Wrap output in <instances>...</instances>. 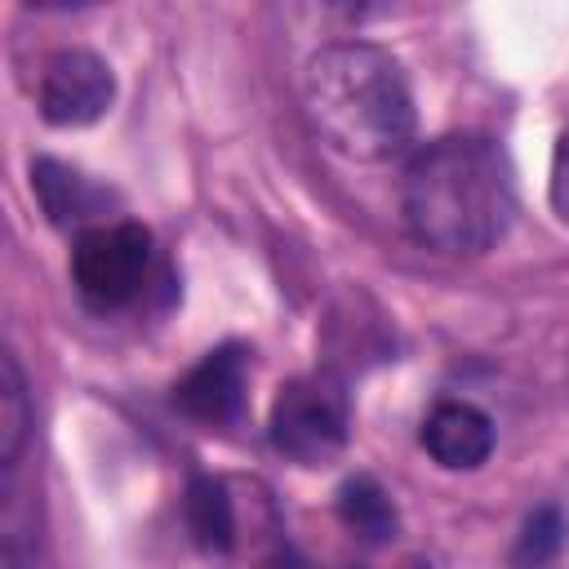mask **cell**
<instances>
[{
    "label": "cell",
    "mask_w": 569,
    "mask_h": 569,
    "mask_svg": "<svg viewBox=\"0 0 569 569\" xmlns=\"http://www.w3.org/2000/svg\"><path fill=\"white\" fill-rule=\"evenodd\" d=\"M400 213L418 244L449 258H476L493 249L516 218L511 164L489 138H436L405 169Z\"/></svg>",
    "instance_id": "1"
},
{
    "label": "cell",
    "mask_w": 569,
    "mask_h": 569,
    "mask_svg": "<svg viewBox=\"0 0 569 569\" xmlns=\"http://www.w3.org/2000/svg\"><path fill=\"white\" fill-rule=\"evenodd\" d=\"M302 107L329 151L378 164L413 142V93L405 67L369 40H333L307 58Z\"/></svg>",
    "instance_id": "2"
},
{
    "label": "cell",
    "mask_w": 569,
    "mask_h": 569,
    "mask_svg": "<svg viewBox=\"0 0 569 569\" xmlns=\"http://www.w3.org/2000/svg\"><path fill=\"white\" fill-rule=\"evenodd\" d=\"M351 436V400L342 378L302 373L271 405V445L298 467H329Z\"/></svg>",
    "instance_id": "3"
},
{
    "label": "cell",
    "mask_w": 569,
    "mask_h": 569,
    "mask_svg": "<svg viewBox=\"0 0 569 569\" xmlns=\"http://www.w3.org/2000/svg\"><path fill=\"white\" fill-rule=\"evenodd\" d=\"M151 276V236L142 222L116 218L89 227L71 244V280L80 298L98 311H116L142 298Z\"/></svg>",
    "instance_id": "4"
},
{
    "label": "cell",
    "mask_w": 569,
    "mask_h": 569,
    "mask_svg": "<svg viewBox=\"0 0 569 569\" xmlns=\"http://www.w3.org/2000/svg\"><path fill=\"white\" fill-rule=\"evenodd\" d=\"M111 98H116V76L93 49H58L40 67L36 107L58 129H80L102 120Z\"/></svg>",
    "instance_id": "5"
},
{
    "label": "cell",
    "mask_w": 569,
    "mask_h": 569,
    "mask_svg": "<svg viewBox=\"0 0 569 569\" xmlns=\"http://www.w3.org/2000/svg\"><path fill=\"white\" fill-rule=\"evenodd\" d=\"M244 382H249V351L240 342H222L204 351L173 382V409L200 427H227L244 409Z\"/></svg>",
    "instance_id": "6"
},
{
    "label": "cell",
    "mask_w": 569,
    "mask_h": 569,
    "mask_svg": "<svg viewBox=\"0 0 569 569\" xmlns=\"http://www.w3.org/2000/svg\"><path fill=\"white\" fill-rule=\"evenodd\" d=\"M31 191L44 209V218L62 231H89V227H102V222H116V191L93 182L84 169L67 164V160H53V156H40L31 164Z\"/></svg>",
    "instance_id": "7"
},
{
    "label": "cell",
    "mask_w": 569,
    "mask_h": 569,
    "mask_svg": "<svg viewBox=\"0 0 569 569\" xmlns=\"http://www.w3.org/2000/svg\"><path fill=\"white\" fill-rule=\"evenodd\" d=\"M422 449L445 471H476L493 453V422L471 400H440L422 418Z\"/></svg>",
    "instance_id": "8"
},
{
    "label": "cell",
    "mask_w": 569,
    "mask_h": 569,
    "mask_svg": "<svg viewBox=\"0 0 569 569\" xmlns=\"http://www.w3.org/2000/svg\"><path fill=\"white\" fill-rule=\"evenodd\" d=\"M338 516L342 525L365 538V542H391L396 529H400V516H396V502L391 493L373 480V476H351L342 489H338Z\"/></svg>",
    "instance_id": "9"
},
{
    "label": "cell",
    "mask_w": 569,
    "mask_h": 569,
    "mask_svg": "<svg viewBox=\"0 0 569 569\" xmlns=\"http://www.w3.org/2000/svg\"><path fill=\"white\" fill-rule=\"evenodd\" d=\"M187 529L204 551H231L236 542V507L222 480L200 476L187 489Z\"/></svg>",
    "instance_id": "10"
},
{
    "label": "cell",
    "mask_w": 569,
    "mask_h": 569,
    "mask_svg": "<svg viewBox=\"0 0 569 569\" xmlns=\"http://www.w3.org/2000/svg\"><path fill=\"white\" fill-rule=\"evenodd\" d=\"M31 431V400H27V378L13 360V351H4L0 360V462L13 471L22 458Z\"/></svg>",
    "instance_id": "11"
},
{
    "label": "cell",
    "mask_w": 569,
    "mask_h": 569,
    "mask_svg": "<svg viewBox=\"0 0 569 569\" xmlns=\"http://www.w3.org/2000/svg\"><path fill=\"white\" fill-rule=\"evenodd\" d=\"M560 542H565V516H560V507L547 502V507L525 516V525L516 533V547H511V565L516 569H542V565L556 560Z\"/></svg>",
    "instance_id": "12"
},
{
    "label": "cell",
    "mask_w": 569,
    "mask_h": 569,
    "mask_svg": "<svg viewBox=\"0 0 569 569\" xmlns=\"http://www.w3.org/2000/svg\"><path fill=\"white\" fill-rule=\"evenodd\" d=\"M547 196H551V209L560 213V222H569V129L556 138V151H551V182H547Z\"/></svg>",
    "instance_id": "13"
},
{
    "label": "cell",
    "mask_w": 569,
    "mask_h": 569,
    "mask_svg": "<svg viewBox=\"0 0 569 569\" xmlns=\"http://www.w3.org/2000/svg\"><path fill=\"white\" fill-rule=\"evenodd\" d=\"M271 569H311L302 556H293V551H280L276 560H271Z\"/></svg>",
    "instance_id": "14"
}]
</instances>
